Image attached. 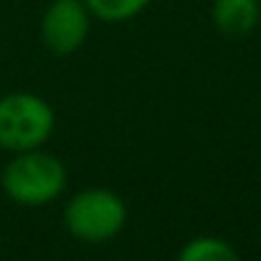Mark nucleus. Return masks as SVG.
<instances>
[{"label":"nucleus","mask_w":261,"mask_h":261,"mask_svg":"<svg viewBox=\"0 0 261 261\" xmlns=\"http://www.w3.org/2000/svg\"><path fill=\"white\" fill-rule=\"evenodd\" d=\"M175 261H241V256L218 236H195L180 249Z\"/></svg>","instance_id":"nucleus-6"},{"label":"nucleus","mask_w":261,"mask_h":261,"mask_svg":"<svg viewBox=\"0 0 261 261\" xmlns=\"http://www.w3.org/2000/svg\"><path fill=\"white\" fill-rule=\"evenodd\" d=\"M152 0H84L91 18L104 23H124L137 18Z\"/></svg>","instance_id":"nucleus-7"},{"label":"nucleus","mask_w":261,"mask_h":261,"mask_svg":"<svg viewBox=\"0 0 261 261\" xmlns=\"http://www.w3.org/2000/svg\"><path fill=\"white\" fill-rule=\"evenodd\" d=\"M259 3H261V0H259Z\"/></svg>","instance_id":"nucleus-8"},{"label":"nucleus","mask_w":261,"mask_h":261,"mask_svg":"<svg viewBox=\"0 0 261 261\" xmlns=\"http://www.w3.org/2000/svg\"><path fill=\"white\" fill-rule=\"evenodd\" d=\"M56 129L54 107L31 91H10L0 96V147L25 152L43 147Z\"/></svg>","instance_id":"nucleus-2"},{"label":"nucleus","mask_w":261,"mask_h":261,"mask_svg":"<svg viewBox=\"0 0 261 261\" xmlns=\"http://www.w3.org/2000/svg\"><path fill=\"white\" fill-rule=\"evenodd\" d=\"M89 28L91 13L84 0H51L41 20L43 43L56 56L76 54L87 41Z\"/></svg>","instance_id":"nucleus-4"},{"label":"nucleus","mask_w":261,"mask_h":261,"mask_svg":"<svg viewBox=\"0 0 261 261\" xmlns=\"http://www.w3.org/2000/svg\"><path fill=\"white\" fill-rule=\"evenodd\" d=\"M211 20L218 33L228 38H246L259 25L261 3L259 0H213Z\"/></svg>","instance_id":"nucleus-5"},{"label":"nucleus","mask_w":261,"mask_h":261,"mask_svg":"<svg viewBox=\"0 0 261 261\" xmlns=\"http://www.w3.org/2000/svg\"><path fill=\"white\" fill-rule=\"evenodd\" d=\"M0 185L13 203L38 208L64 195L69 185V173L56 155L43 152L38 147L13 152V158L0 173Z\"/></svg>","instance_id":"nucleus-1"},{"label":"nucleus","mask_w":261,"mask_h":261,"mask_svg":"<svg viewBox=\"0 0 261 261\" xmlns=\"http://www.w3.org/2000/svg\"><path fill=\"white\" fill-rule=\"evenodd\" d=\"M127 223L124 200L109 188H84L64 208L66 231L84 244H107Z\"/></svg>","instance_id":"nucleus-3"}]
</instances>
